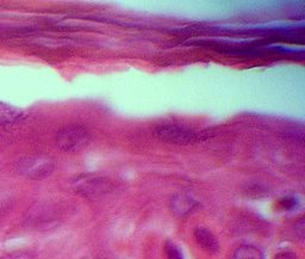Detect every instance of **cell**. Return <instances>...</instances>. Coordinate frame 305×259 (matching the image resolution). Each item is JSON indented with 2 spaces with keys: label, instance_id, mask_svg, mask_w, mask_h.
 <instances>
[{
  "label": "cell",
  "instance_id": "cell-8",
  "mask_svg": "<svg viewBox=\"0 0 305 259\" xmlns=\"http://www.w3.org/2000/svg\"><path fill=\"white\" fill-rule=\"evenodd\" d=\"M233 259H265L264 253L253 245H242L235 250Z\"/></svg>",
  "mask_w": 305,
  "mask_h": 259
},
{
  "label": "cell",
  "instance_id": "cell-6",
  "mask_svg": "<svg viewBox=\"0 0 305 259\" xmlns=\"http://www.w3.org/2000/svg\"><path fill=\"white\" fill-rule=\"evenodd\" d=\"M194 239L202 250H204L207 253L215 254L219 251L220 246L217 238L210 232L209 229L205 227H197L194 229Z\"/></svg>",
  "mask_w": 305,
  "mask_h": 259
},
{
  "label": "cell",
  "instance_id": "cell-7",
  "mask_svg": "<svg viewBox=\"0 0 305 259\" xmlns=\"http://www.w3.org/2000/svg\"><path fill=\"white\" fill-rule=\"evenodd\" d=\"M25 117V112L22 109L0 100V125H8L21 121Z\"/></svg>",
  "mask_w": 305,
  "mask_h": 259
},
{
  "label": "cell",
  "instance_id": "cell-4",
  "mask_svg": "<svg viewBox=\"0 0 305 259\" xmlns=\"http://www.w3.org/2000/svg\"><path fill=\"white\" fill-rule=\"evenodd\" d=\"M154 135L159 140L167 144L187 146L198 141V134L192 129L177 124H161L154 129Z\"/></svg>",
  "mask_w": 305,
  "mask_h": 259
},
{
  "label": "cell",
  "instance_id": "cell-3",
  "mask_svg": "<svg viewBox=\"0 0 305 259\" xmlns=\"http://www.w3.org/2000/svg\"><path fill=\"white\" fill-rule=\"evenodd\" d=\"M55 161L48 155H29L17 163V171L29 179L42 180L54 172Z\"/></svg>",
  "mask_w": 305,
  "mask_h": 259
},
{
  "label": "cell",
  "instance_id": "cell-14",
  "mask_svg": "<svg viewBox=\"0 0 305 259\" xmlns=\"http://www.w3.org/2000/svg\"><path fill=\"white\" fill-rule=\"evenodd\" d=\"M294 231H296L297 235L299 236L300 239L304 238V219L303 218H301L298 222H296V225H294Z\"/></svg>",
  "mask_w": 305,
  "mask_h": 259
},
{
  "label": "cell",
  "instance_id": "cell-2",
  "mask_svg": "<svg viewBox=\"0 0 305 259\" xmlns=\"http://www.w3.org/2000/svg\"><path fill=\"white\" fill-rule=\"evenodd\" d=\"M112 182L109 178L93 173L78 174L72 179V189L85 199L97 200L112 190Z\"/></svg>",
  "mask_w": 305,
  "mask_h": 259
},
{
  "label": "cell",
  "instance_id": "cell-11",
  "mask_svg": "<svg viewBox=\"0 0 305 259\" xmlns=\"http://www.w3.org/2000/svg\"><path fill=\"white\" fill-rule=\"evenodd\" d=\"M247 193L253 197H261L266 195V187L260 184H253L247 187Z\"/></svg>",
  "mask_w": 305,
  "mask_h": 259
},
{
  "label": "cell",
  "instance_id": "cell-10",
  "mask_svg": "<svg viewBox=\"0 0 305 259\" xmlns=\"http://www.w3.org/2000/svg\"><path fill=\"white\" fill-rule=\"evenodd\" d=\"M164 250L165 254H166V259H184L183 252L172 241H166Z\"/></svg>",
  "mask_w": 305,
  "mask_h": 259
},
{
  "label": "cell",
  "instance_id": "cell-5",
  "mask_svg": "<svg viewBox=\"0 0 305 259\" xmlns=\"http://www.w3.org/2000/svg\"><path fill=\"white\" fill-rule=\"evenodd\" d=\"M197 201L187 193H178L171 200V210L178 218H186L197 208Z\"/></svg>",
  "mask_w": 305,
  "mask_h": 259
},
{
  "label": "cell",
  "instance_id": "cell-13",
  "mask_svg": "<svg viewBox=\"0 0 305 259\" xmlns=\"http://www.w3.org/2000/svg\"><path fill=\"white\" fill-rule=\"evenodd\" d=\"M274 259H298V257L294 252L283 251V252H279V253L275 254Z\"/></svg>",
  "mask_w": 305,
  "mask_h": 259
},
{
  "label": "cell",
  "instance_id": "cell-1",
  "mask_svg": "<svg viewBox=\"0 0 305 259\" xmlns=\"http://www.w3.org/2000/svg\"><path fill=\"white\" fill-rule=\"evenodd\" d=\"M92 142V134L83 124L64 125L56 134V146L64 153H80Z\"/></svg>",
  "mask_w": 305,
  "mask_h": 259
},
{
  "label": "cell",
  "instance_id": "cell-9",
  "mask_svg": "<svg viewBox=\"0 0 305 259\" xmlns=\"http://www.w3.org/2000/svg\"><path fill=\"white\" fill-rule=\"evenodd\" d=\"M299 206V201L294 196H284L278 200L277 208L279 210H285V212H291Z\"/></svg>",
  "mask_w": 305,
  "mask_h": 259
},
{
  "label": "cell",
  "instance_id": "cell-12",
  "mask_svg": "<svg viewBox=\"0 0 305 259\" xmlns=\"http://www.w3.org/2000/svg\"><path fill=\"white\" fill-rule=\"evenodd\" d=\"M0 259H34V254L30 253V252L21 251V252H14V253L6 254Z\"/></svg>",
  "mask_w": 305,
  "mask_h": 259
}]
</instances>
